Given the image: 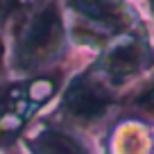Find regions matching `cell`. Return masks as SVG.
Segmentation results:
<instances>
[{
	"label": "cell",
	"instance_id": "cell-1",
	"mask_svg": "<svg viewBox=\"0 0 154 154\" xmlns=\"http://www.w3.org/2000/svg\"><path fill=\"white\" fill-rule=\"evenodd\" d=\"M70 109L77 116H84V118H93V116H100L102 111L109 104V97L104 95V91L93 84H84V86H77L70 95Z\"/></svg>",
	"mask_w": 154,
	"mask_h": 154
},
{
	"label": "cell",
	"instance_id": "cell-2",
	"mask_svg": "<svg viewBox=\"0 0 154 154\" xmlns=\"http://www.w3.org/2000/svg\"><path fill=\"white\" fill-rule=\"evenodd\" d=\"M145 61H147L145 48L138 45V43H129V45H122L116 54H111L109 70L118 77H127L131 72H136L138 68H143Z\"/></svg>",
	"mask_w": 154,
	"mask_h": 154
},
{
	"label": "cell",
	"instance_id": "cell-3",
	"mask_svg": "<svg viewBox=\"0 0 154 154\" xmlns=\"http://www.w3.org/2000/svg\"><path fill=\"white\" fill-rule=\"evenodd\" d=\"M43 147H48V154H84L79 145H75L70 138L59 134H48L45 136Z\"/></svg>",
	"mask_w": 154,
	"mask_h": 154
},
{
	"label": "cell",
	"instance_id": "cell-4",
	"mask_svg": "<svg viewBox=\"0 0 154 154\" xmlns=\"http://www.w3.org/2000/svg\"><path fill=\"white\" fill-rule=\"evenodd\" d=\"M138 106L145 111V113L154 116V86H152V88H147V91H145L143 95L138 97Z\"/></svg>",
	"mask_w": 154,
	"mask_h": 154
}]
</instances>
